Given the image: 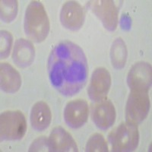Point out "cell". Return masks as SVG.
Listing matches in <instances>:
<instances>
[{"mask_svg": "<svg viewBox=\"0 0 152 152\" xmlns=\"http://www.w3.org/2000/svg\"><path fill=\"white\" fill-rule=\"evenodd\" d=\"M151 66L146 62H138L133 65L127 75V84L131 91H148L151 86Z\"/></svg>", "mask_w": 152, "mask_h": 152, "instance_id": "obj_7", "label": "cell"}, {"mask_svg": "<svg viewBox=\"0 0 152 152\" xmlns=\"http://www.w3.org/2000/svg\"><path fill=\"white\" fill-rule=\"evenodd\" d=\"M85 151L88 152L108 151V145L107 141L101 134L94 133L87 142Z\"/></svg>", "mask_w": 152, "mask_h": 152, "instance_id": "obj_18", "label": "cell"}, {"mask_svg": "<svg viewBox=\"0 0 152 152\" xmlns=\"http://www.w3.org/2000/svg\"><path fill=\"white\" fill-rule=\"evenodd\" d=\"M150 105L148 91H131L125 110L126 121L136 125L143 122L150 110Z\"/></svg>", "mask_w": 152, "mask_h": 152, "instance_id": "obj_5", "label": "cell"}, {"mask_svg": "<svg viewBox=\"0 0 152 152\" xmlns=\"http://www.w3.org/2000/svg\"><path fill=\"white\" fill-rule=\"evenodd\" d=\"M13 42V37L11 33L7 31H1V49L0 56L1 59H6L10 53L11 48Z\"/></svg>", "mask_w": 152, "mask_h": 152, "instance_id": "obj_19", "label": "cell"}, {"mask_svg": "<svg viewBox=\"0 0 152 152\" xmlns=\"http://www.w3.org/2000/svg\"><path fill=\"white\" fill-rule=\"evenodd\" d=\"M51 85L64 96H73L85 87L88 79L86 56L78 45L64 40L54 47L47 62Z\"/></svg>", "mask_w": 152, "mask_h": 152, "instance_id": "obj_1", "label": "cell"}, {"mask_svg": "<svg viewBox=\"0 0 152 152\" xmlns=\"http://www.w3.org/2000/svg\"><path fill=\"white\" fill-rule=\"evenodd\" d=\"M50 20L43 4L32 1L25 12L24 29L26 36L35 43H41L50 32Z\"/></svg>", "mask_w": 152, "mask_h": 152, "instance_id": "obj_2", "label": "cell"}, {"mask_svg": "<svg viewBox=\"0 0 152 152\" xmlns=\"http://www.w3.org/2000/svg\"><path fill=\"white\" fill-rule=\"evenodd\" d=\"M1 89L8 94H15L20 89L21 78L18 72L6 62L0 65Z\"/></svg>", "mask_w": 152, "mask_h": 152, "instance_id": "obj_15", "label": "cell"}, {"mask_svg": "<svg viewBox=\"0 0 152 152\" xmlns=\"http://www.w3.org/2000/svg\"><path fill=\"white\" fill-rule=\"evenodd\" d=\"M89 115V107L86 100L76 99L69 101L63 113L66 124L72 129H79L87 123Z\"/></svg>", "mask_w": 152, "mask_h": 152, "instance_id": "obj_9", "label": "cell"}, {"mask_svg": "<svg viewBox=\"0 0 152 152\" xmlns=\"http://www.w3.org/2000/svg\"><path fill=\"white\" fill-rule=\"evenodd\" d=\"M88 7L107 30L113 31L118 25L119 9L111 0H95L88 2Z\"/></svg>", "mask_w": 152, "mask_h": 152, "instance_id": "obj_6", "label": "cell"}, {"mask_svg": "<svg viewBox=\"0 0 152 152\" xmlns=\"http://www.w3.org/2000/svg\"><path fill=\"white\" fill-rule=\"evenodd\" d=\"M52 113L48 104L44 101L35 103L31 108L30 121L32 128L37 132H42L50 126Z\"/></svg>", "mask_w": 152, "mask_h": 152, "instance_id": "obj_14", "label": "cell"}, {"mask_svg": "<svg viewBox=\"0 0 152 152\" xmlns=\"http://www.w3.org/2000/svg\"><path fill=\"white\" fill-rule=\"evenodd\" d=\"M111 86V76L107 69L99 67L93 72L88 94L90 99L97 102L106 98Z\"/></svg>", "mask_w": 152, "mask_h": 152, "instance_id": "obj_8", "label": "cell"}, {"mask_svg": "<svg viewBox=\"0 0 152 152\" xmlns=\"http://www.w3.org/2000/svg\"><path fill=\"white\" fill-rule=\"evenodd\" d=\"M35 49L33 43L26 39L16 40L12 53V59L16 66L24 69L31 66L34 61Z\"/></svg>", "mask_w": 152, "mask_h": 152, "instance_id": "obj_13", "label": "cell"}, {"mask_svg": "<svg viewBox=\"0 0 152 152\" xmlns=\"http://www.w3.org/2000/svg\"><path fill=\"white\" fill-rule=\"evenodd\" d=\"M108 141L112 151H133L137 148L139 142L138 125L124 122L119 125L109 134Z\"/></svg>", "mask_w": 152, "mask_h": 152, "instance_id": "obj_3", "label": "cell"}, {"mask_svg": "<svg viewBox=\"0 0 152 152\" xmlns=\"http://www.w3.org/2000/svg\"><path fill=\"white\" fill-rule=\"evenodd\" d=\"M27 131V122L19 110H8L0 116V136L2 141L20 140Z\"/></svg>", "mask_w": 152, "mask_h": 152, "instance_id": "obj_4", "label": "cell"}, {"mask_svg": "<svg viewBox=\"0 0 152 152\" xmlns=\"http://www.w3.org/2000/svg\"><path fill=\"white\" fill-rule=\"evenodd\" d=\"M84 21V9L78 2L68 1L62 5L60 12V21L65 28L77 31L82 27Z\"/></svg>", "mask_w": 152, "mask_h": 152, "instance_id": "obj_11", "label": "cell"}, {"mask_svg": "<svg viewBox=\"0 0 152 152\" xmlns=\"http://www.w3.org/2000/svg\"><path fill=\"white\" fill-rule=\"evenodd\" d=\"M48 143L50 151H78V146L74 138L61 126H56L52 130L48 138Z\"/></svg>", "mask_w": 152, "mask_h": 152, "instance_id": "obj_12", "label": "cell"}, {"mask_svg": "<svg viewBox=\"0 0 152 152\" xmlns=\"http://www.w3.org/2000/svg\"><path fill=\"white\" fill-rule=\"evenodd\" d=\"M111 62L116 69H122L126 63L127 48L122 38H116L112 44L110 50Z\"/></svg>", "mask_w": 152, "mask_h": 152, "instance_id": "obj_16", "label": "cell"}, {"mask_svg": "<svg viewBox=\"0 0 152 152\" xmlns=\"http://www.w3.org/2000/svg\"><path fill=\"white\" fill-rule=\"evenodd\" d=\"M29 151H50L48 138L41 136L35 139L31 144Z\"/></svg>", "mask_w": 152, "mask_h": 152, "instance_id": "obj_20", "label": "cell"}, {"mask_svg": "<svg viewBox=\"0 0 152 152\" xmlns=\"http://www.w3.org/2000/svg\"><path fill=\"white\" fill-rule=\"evenodd\" d=\"M18 13V1H1V19L5 23L14 21Z\"/></svg>", "mask_w": 152, "mask_h": 152, "instance_id": "obj_17", "label": "cell"}, {"mask_svg": "<svg viewBox=\"0 0 152 152\" xmlns=\"http://www.w3.org/2000/svg\"><path fill=\"white\" fill-rule=\"evenodd\" d=\"M91 118L97 128L107 130L114 124L116 113L113 104L108 99L96 102L91 111Z\"/></svg>", "mask_w": 152, "mask_h": 152, "instance_id": "obj_10", "label": "cell"}]
</instances>
